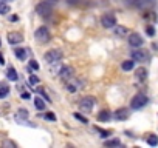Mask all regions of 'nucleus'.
Masks as SVG:
<instances>
[{
	"label": "nucleus",
	"mask_w": 158,
	"mask_h": 148,
	"mask_svg": "<svg viewBox=\"0 0 158 148\" xmlns=\"http://www.w3.org/2000/svg\"><path fill=\"white\" fill-rule=\"evenodd\" d=\"M146 142H147L150 146H156V145H158V137H156L155 134H149V136L146 137Z\"/></svg>",
	"instance_id": "nucleus-17"
},
{
	"label": "nucleus",
	"mask_w": 158,
	"mask_h": 148,
	"mask_svg": "<svg viewBox=\"0 0 158 148\" xmlns=\"http://www.w3.org/2000/svg\"><path fill=\"white\" fill-rule=\"evenodd\" d=\"M43 59H45V62L50 63V65L56 63V62H59L62 59V51H61V49H50L48 53H45Z\"/></svg>",
	"instance_id": "nucleus-2"
},
{
	"label": "nucleus",
	"mask_w": 158,
	"mask_h": 148,
	"mask_svg": "<svg viewBox=\"0 0 158 148\" xmlns=\"http://www.w3.org/2000/svg\"><path fill=\"white\" fill-rule=\"evenodd\" d=\"M143 37L140 36V34H137V33H135V34H132L130 37H129V45L130 46H133V48H140L141 45H143Z\"/></svg>",
	"instance_id": "nucleus-8"
},
{
	"label": "nucleus",
	"mask_w": 158,
	"mask_h": 148,
	"mask_svg": "<svg viewBox=\"0 0 158 148\" xmlns=\"http://www.w3.org/2000/svg\"><path fill=\"white\" fill-rule=\"evenodd\" d=\"M93 107H95V97H92V96H85L79 100V108L84 113H90L93 110Z\"/></svg>",
	"instance_id": "nucleus-1"
},
{
	"label": "nucleus",
	"mask_w": 158,
	"mask_h": 148,
	"mask_svg": "<svg viewBox=\"0 0 158 148\" xmlns=\"http://www.w3.org/2000/svg\"><path fill=\"white\" fill-rule=\"evenodd\" d=\"M75 117H76L78 120H81L82 123H88V120H87V117H84V116H81L79 113H75Z\"/></svg>",
	"instance_id": "nucleus-26"
},
{
	"label": "nucleus",
	"mask_w": 158,
	"mask_h": 148,
	"mask_svg": "<svg viewBox=\"0 0 158 148\" xmlns=\"http://www.w3.org/2000/svg\"><path fill=\"white\" fill-rule=\"evenodd\" d=\"M6 77H8L9 80L16 82V80L19 79V76H17V71H16L14 68H8V72H6Z\"/></svg>",
	"instance_id": "nucleus-15"
},
{
	"label": "nucleus",
	"mask_w": 158,
	"mask_h": 148,
	"mask_svg": "<svg viewBox=\"0 0 158 148\" xmlns=\"http://www.w3.org/2000/svg\"><path fill=\"white\" fill-rule=\"evenodd\" d=\"M146 33H147L149 36H153V34H155V30H153V26H150V25H149V26H146Z\"/></svg>",
	"instance_id": "nucleus-28"
},
{
	"label": "nucleus",
	"mask_w": 158,
	"mask_h": 148,
	"mask_svg": "<svg viewBox=\"0 0 158 148\" xmlns=\"http://www.w3.org/2000/svg\"><path fill=\"white\" fill-rule=\"evenodd\" d=\"M8 12H9V6H8L5 2H0V14L5 16V14H8Z\"/></svg>",
	"instance_id": "nucleus-24"
},
{
	"label": "nucleus",
	"mask_w": 158,
	"mask_h": 148,
	"mask_svg": "<svg viewBox=\"0 0 158 148\" xmlns=\"http://www.w3.org/2000/svg\"><path fill=\"white\" fill-rule=\"evenodd\" d=\"M73 74H75V69L72 68V66H62L61 69H59V77H61V80H70L72 77H73Z\"/></svg>",
	"instance_id": "nucleus-7"
},
{
	"label": "nucleus",
	"mask_w": 158,
	"mask_h": 148,
	"mask_svg": "<svg viewBox=\"0 0 158 148\" xmlns=\"http://www.w3.org/2000/svg\"><path fill=\"white\" fill-rule=\"evenodd\" d=\"M22 40H24V37H22L20 33H9V34H8V42H9L11 45L20 43Z\"/></svg>",
	"instance_id": "nucleus-10"
},
{
	"label": "nucleus",
	"mask_w": 158,
	"mask_h": 148,
	"mask_svg": "<svg viewBox=\"0 0 158 148\" xmlns=\"http://www.w3.org/2000/svg\"><path fill=\"white\" fill-rule=\"evenodd\" d=\"M98 130V133L102 136V137H108L110 136V131H107V130H102V128H96Z\"/></svg>",
	"instance_id": "nucleus-27"
},
{
	"label": "nucleus",
	"mask_w": 158,
	"mask_h": 148,
	"mask_svg": "<svg viewBox=\"0 0 158 148\" xmlns=\"http://www.w3.org/2000/svg\"><path fill=\"white\" fill-rule=\"evenodd\" d=\"M30 83H31V85H37V83H39V77L34 76V74H31V76H30Z\"/></svg>",
	"instance_id": "nucleus-25"
},
{
	"label": "nucleus",
	"mask_w": 158,
	"mask_h": 148,
	"mask_svg": "<svg viewBox=\"0 0 158 148\" xmlns=\"http://www.w3.org/2000/svg\"><path fill=\"white\" fill-rule=\"evenodd\" d=\"M147 96H144V94H137V96H133V99H132V102H130V107L133 108V110H140V108H143L146 104H147Z\"/></svg>",
	"instance_id": "nucleus-3"
},
{
	"label": "nucleus",
	"mask_w": 158,
	"mask_h": 148,
	"mask_svg": "<svg viewBox=\"0 0 158 148\" xmlns=\"http://www.w3.org/2000/svg\"><path fill=\"white\" fill-rule=\"evenodd\" d=\"M31 96H30V93H22V99H25V100H28Z\"/></svg>",
	"instance_id": "nucleus-31"
},
{
	"label": "nucleus",
	"mask_w": 158,
	"mask_h": 148,
	"mask_svg": "<svg viewBox=\"0 0 158 148\" xmlns=\"http://www.w3.org/2000/svg\"><path fill=\"white\" fill-rule=\"evenodd\" d=\"M135 77H137L140 82H143V80H146V77H147V69L146 68H137L135 69Z\"/></svg>",
	"instance_id": "nucleus-11"
},
{
	"label": "nucleus",
	"mask_w": 158,
	"mask_h": 148,
	"mask_svg": "<svg viewBox=\"0 0 158 148\" xmlns=\"http://www.w3.org/2000/svg\"><path fill=\"white\" fill-rule=\"evenodd\" d=\"M98 120H99V122H107V120H110V111H108V110H102V111L98 114Z\"/></svg>",
	"instance_id": "nucleus-14"
},
{
	"label": "nucleus",
	"mask_w": 158,
	"mask_h": 148,
	"mask_svg": "<svg viewBox=\"0 0 158 148\" xmlns=\"http://www.w3.org/2000/svg\"><path fill=\"white\" fill-rule=\"evenodd\" d=\"M130 56H132V59L135 62H144L147 59V54L143 51V49H133V51L130 53Z\"/></svg>",
	"instance_id": "nucleus-9"
},
{
	"label": "nucleus",
	"mask_w": 158,
	"mask_h": 148,
	"mask_svg": "<svg viewBox=\"0 0 158 148\" xmlns=\"http://www.w3.org/2000/svg\"><path fill=\"white\" fill-rule=\"evenodd\" d=\"M115 34L118 37H123V36L127 34V28L126 26H115Z\"/></svg>",
	"instance_id": "nucleus-19"
},
{
	"label": "nucleus",
	"mask_w": 158,
	"mask_h": 148,
	"mask_svg": "<svg viewBox=\"0 0 158 148\" xmlns=\"http://www.w3.org/2000/svg\"><path fill=\"white\" fill-rule=\"evenodd\" d=\"M45 119H47V120H56V116L53 113H47V114H45Z\"/></svg>",
	"instance_id": "nucleus-30"
},
{
	"label": "nucleus",
	"mask_w": 158,
	"mask_h": 148,
	"mask_svg": "<svg viewBox=\"0 0 158 148\" xmlns=\"http://www.w3.org/2000/svg\"><path fill=\"white\" fill-rule=\"evenodd\" d=\"M79 85H81V82H79V83H78V82H73V83L70 82L68 85H67V90H68L70 93H76V91H78V88H81Z\"/></svg>",
	"instance_id": "nucleus-20"
},
{
	"label": "nucleus",
	"mask_w": 158,
	"mask_h": 148,
	"mask_svg": "<svg viewBox=\"0 0 158 148\" xmlns=\"http://www.w3.org/2000/svg\"><path fill=\"white\" fill-rule=\"evenodd\" d=\"M36 12L40 16V17H48L51 14V5L48 2H42L36 6Z\"/></svg>",
	"instance_id": "nucleus-6"
},
{
	"label": "nucleus",
	"mask_w": 158,
	"mask_h": 148,
	"mask_svg": "<svg viewBox=\"0 0 158 148\" xmlns=\"http://www.w3.org/2000/svg\"><path fill=\"white\" fill-rule=\"evenodd\" d=\"M30 66H31L33 69H36V71L39 69V63H37L36 60H30Z\"/></svg>",
	"instance_id": "nucleus-29"
},
{
	"label": "nucleus",
	"mask_w": 158,
	"mask_h": 148,
	"mask_svg": "<svg viewBox=\"0 0 158 148\" xmlns=\"http://www.w3.org/2000/svg\"><path fill=\"white\" fill-rule=\"evenodd\" d=\"M101 25H102L104 28H107V30L115 28V26H116V19H115V16H112V14H104V16L101 17Z\"/></svg>",
	"instance_id": "nucleus-5"
},
{
	"label": "nucleus",
	"mask_w": 158,
	"mask_h": 148,
	"mask_svg": "<svg viewBox=\"0 0 158 148\" xmlns=\"http://www.w3.org/2000/svg\"><path fill=\"white\" fill-rule=\"evenodd\" d=\"M104 145L105 146H121V142L118 139H112V140H105Z\"/></svg>",
	"instance_id": "nucleus-22"
},
{
	"label": "nucleus",
	"mask_w": 158,
	"mask_h": 148,
	"mask_svg": "<svg viewBox=\"0 0 158 148\" xmlns=\"http://www.w3.org/2000/svg\"><path fill=\"white\" fill-rule=\"evenodd\" d=\"M27 117H28V111L24 110V108H20V110L17 111V114H16V119H17V120H20V119H27Z\"/></svg>",
	"instance_id": "nucleus-21"
},
{
	"label": "nucleus",
	"mask_w": 158,
	"mask_h": 148,
	"mask_svg": "<svg viewBox=\"0 0 158 148\" xmlns=\"http://www.w3.org/2000/svg\"><path fill=\"white\" fill-rule=\"evenodd\" d=\"M34 37H36V40L40 42V43L48 42V40H50V31H48V28H45V26L37 28L36 33H34Z\"/></svg>",
	"instance_id": "nucleus-4"
},
{
	"label": "nucleus",
	"mask_w": 158,
	"mask_h": 148,
	"mask_svg": "<svg viewBox=\"0 0 158 148\" xmlns=\"http://www.w3.org/2000/svg\"><path fill=\"white\" fill-rule=\"evenodd\" d=\"M3 63H5V59H3L2 54H0V65H3Z\"/></svg>",
	"instance_id": "nucleus-32"
},
{
	"label": "nucleus",
	"mask_w": 158,
	"mask_h": 148,
	"mask_svg": "<svg viewBox=\"0 0 158 148\" xmlns=\"http://www.w3.org/2000/svg\"><path fill=\"white\" fill-rule=\"evenodd\" d=\"M129 110L127 108H119V110H116L115 111V117L118 119V120H126L127 117H129Z\"/></svg>",
	"instance_id": "nucleus-13"
},
{
	"label": "nucleus",
	"mask_w": 158,
	"mask_h": 148,
	"mask_svg": "<svg viewBox=\"0 0 158 148\" xmlns=\"http://www.w3.org/2000/svg\"><path fill=\"white\" fill-rule=\"evenodd\" d=\"M14 54H16V57L20 59V60H27V57H28V49H27V48H17V49H14Z\"/></svg>",
	"instance_id": "nucleus-12"
},
{
	"label": "nucleus",
	"mask_w": 158,
	"mask_h": 148,
	"mask_svg": "<svg viewBox=\"0 0 158 148\" xmlns=\"http://www.w3.org/2000/svg\"><path fill=\"white\" fill-rule=\"evenodd\" d=\"M8 93H9V86H6V85H2V86H0V99L6 97Z\"/></svg>",
	"instance_id": "nucleus-23"
},
{
	"label": "nucleus",
	"mask_w": 158,
	"mask_h": 148,
	"mask_svg": "<svg viewBox=\"0 0 158 148\" xmlns=\"http://www.w3.org/2000/svg\"><path fill=\"white\" fill-rule=\"evenodd\" d=\"M133 65H135V60L132 59V60H124L123 63H121V68L124 69V71H130V69H133Z\"/></svg>",
	"instance_id": "nucleus-16"
},
{
	"label": "nucleus",
	"mask_w": 158,
	"mask_h": 148,
	"mask_svg": "<svg viewBox=\"0 0 158 148\" xmlns=\"http://www.w3.org/2000/svg\"><path fill=\"white\" fill-rule=\"evenodd\" d=\"M34 107H36L37 110H40V111H43V110H45V102L42 100V99H40V97H36V99H34Z\"/></svg>",
	"instance_id": "nucleus-18"
},
{
	"label": "nucleus",
	"mask_w": 158,
	"mask_h": 148,
	"mask_svg": "<svg viewBox=\"0 0 158 148\" xmlns=\"http://www.w3.org/2000/svg\"><path fill=\"white\" fill-rule=\"evenodd\" d=\"M48 2H51V3H54V2H56V0H48Z\"/></svg>",
	"instance_id": "nucleus-33"
}]
</instances>
